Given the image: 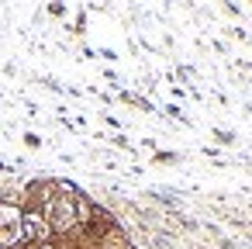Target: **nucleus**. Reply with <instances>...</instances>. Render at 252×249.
<instances>
[{
    "instance_id": "f257e3e1",
    "label": "nucleus",
    "mask_w": 252,
    "mask_h": 249,
    "mask_svg": "<svg viewBox=\"0 0 252 249\" xmlns=\"http://www.w3.org/2000/svg\"><path fill=\"white\" fill-rule=\"evenodd\" d=\"M45 221L52 232H73L80 225L76 218V194L73 197H45Z\"/></svg>"
},
{
    "instance_id": "f03ea898",
    "label": "nucleus",
    "mask_w": 252,
    "mask_h": 249,
    "mask_svg": "<svg viewBox=\"0 0 252 249\" xmlns=\"http://www.w3.org/2000/svg\"><path fill=\"white\" fill-rule=\"evenodd\" d=\"M25 242V232H21V211L14 204H0V246L11 249Z\"/></svg>"
},
{
    "instance_id": "7ed1b4c3",
    "label": "nucleus",
    "mask_w": 252,
    "mask_h": 249,
    "mask_svg": "<svg viewBox=\"0 0 252 249\" xmlns=\"http://www.w3.org/2000/svg\"><path fill=\"white\" fill-rule=\"evenodd\" d=\"M21 232H25V239H32L35 246L49 242V235H52V228H49V221H45L42 211H28V214H21Z\"/></svg>"
},
{
    "instance_id": "20e7f679",
    "label": "nucleus",
    "mask_w": 252,
    "mask_h": 249,
    "mask_svg": "<svg viewBox=\"0 0 252 249\" xmlns=\"http://www.w3.org/2000/svg\"><path fill=\"white\" fill-rule=\"evenodd\" d=\"M35 249H56V246H52V242H42V246H35Z\"/></svg>"
}]
</instances>
